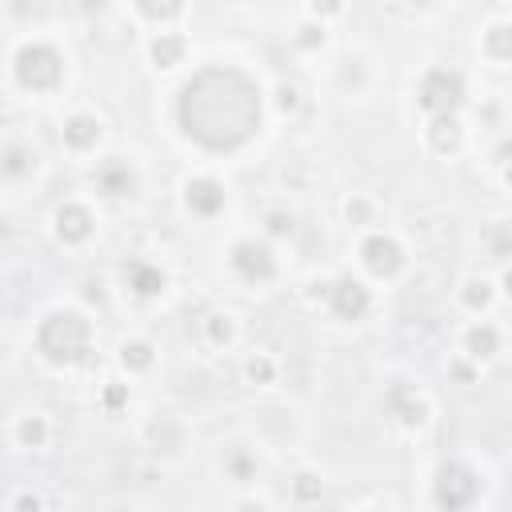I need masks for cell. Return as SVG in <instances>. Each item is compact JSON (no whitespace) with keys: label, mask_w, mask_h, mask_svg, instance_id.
<instances>
[{"label":"cell","mask_w":512,"mask_h":512,"mask_svg":"<svg viewBox=\"0 0 512 512\" xmlns=\"http://www.w3.org/2000/svg\"><path fill=\"white\" fill-rule=\"evenodd\" d=\"M356 260L372 280H396L408 264V248L392 228H364L356 240Z\"/></svg>","instance_id":"4"},{"label":"cell","mask_w":512,"mask_h":512,"mask_svg":"<svg viewBox=\"0 0 512 512\" xmlns=\"http://www.w3.org/2000/svg\"><path fill=\"white\" fill-rule=\"evenodd\" d=\"M372 304H376V292H372V284L364 280V276H352V272H340L336 280H332V296H328V316H336V320H344V324H356V320H364L368 312H372Z\"/></svg>","instance_id":"7"},{"label":"cell","mask_w":512,"mask_h":512,"mask_svg":"<svg viewBox=\"0 0 512 512\" xmlns=\"http://www.w3.org/2000/svg\"><path fill=\"white\" fill-rule=\"evenodd\" d=\"M468 128H464V116L460 112H444V116H428V128H424V144L436 152V156H452L460 152Z\"/></svg>","instance_id":"18"},{"label":"cell","mask_w":512,"mask_h":512,"mask_svg":"<svg viewBox=\"0 0 512 512\" xmlns=\"http://www.w3.org/2000/svg\"><path fill=\"white\" fill-rule=\"evenodd\" d=\"M300 104H304V92H300V84H292V80H280V84L272 88V108H276L280 116H296V112H300Z\"/></svg>","instance_id":"30"},{"label":"cell","mask_w":512,"mask_h":512,"mask_svg":"<svg viewBox=\"0 0 512 512\" xmlns=\"http://www.w3.org/2000/svg\"><path fill=\"white\" fill-rule=\"evenodd\" d=\"M220 468H224L228 480H236V484H252L256 472H260V460H256L252 448H228V452L220 456Z\"/></svg>","instance_id":"25"},{"label":"cell","mask_w":512,"mask_h":512,"mask_svg":"<svg viewBox=\"0 0 512 512\" xmlns=\"http://www.w3.org/2000/svg\"><path fill=\"white\" fill-rule=\"evenodd\" d=\"M200 340H204L208 348H216V352H228V348L240 340V320H236V312H228V308H208V312L200 316Z\"/></svg>","instance_id":"21"},{"label":"cell","mask_w":512,"mask_h":512,"mask_svg":"<svg viewBox=\"0 0 512 512\" xmlns=\"http://www.w3.org/2000/svg\"><path fill=\"white\" fill-rule=\"evenodd\" d=\"M348 12V0H304V16L320 20V24H332Z\"/></svg>","instance_id":"32"},{"label":"cell","mask_w":512,"mask_h":512,"mask_svg":"<svg viewBox=\"0 0 512 512\" xmlns=\"http://www.w3.org/2000/svg\"><path fill=\"white\" fill-rule=\"evenodd\" d=\"M180 200H184V208H188L192 216L212 220V216H220V212L228 208V188H224L216 176L196 172V176H188V180L180 184Z\"/></svg>","instance_id":"9"},{"label":"cell","mask_w":512,"mask_h":512,"mask_svg":"<svg viewBox=\"0 0 512 512\" xmlns=\"http://www.w3.org/2000/svg\"><path fill=\"white\" fill-rule=\"evenodd\" d=\"M292 48H296V52H304V56L324 52V48H328V24H320V20L304 16V20L292 28Z\"/></svg>","instance_id":"27"},{"label":"cell","mask_w":512,"mask_h":512,"mask_svg":"<svg viewBox=\"0 0 512 512\" xmlns=\"http://www.w3.org/2000/svg\"><path fill=\"white\" fill-rule=\"evenodd\" d=\"M100 404H104L108 412L124 408V404H128V384H124V380H108V384H104V392H100Z\"/></svg>","instance_id":"34"},{"label":"cell","mask_w":512,"mask_h":512,"mask_svg":"<svg viewBox=\"0 0 512 512\" xmlns=\"http://www.w3.org/2000/svg\"><path fill=\"white\" fill-rule=\"evenodd\" d=\"M156 360H160V348H156L148 336H124V340L116 344V368H120L128 380L148 376V372L156 368Z\"/></svg>","instance_id":"15"},{"label":"cell","mask_w":512,"mask_h":512,"mask_svg":"<svg viewBox=\"0 0 512 512\" xmlns=\"http://www.w3.org/2000/svg\"><path fill=\"white\" fill-rule=\"evenodd\" d=\"M496 280H500V296L512 304V260H504V268H500V276H496Z\"/></svg>","instance_id":"37"},{"label":"cell","mask_w":512,"mask_h":512,"mask_svg":"<svg viewBox=\"0 0 512 512\" xmlns=\"http://www.w3.org/2000/svg\"><path fill=\"white\" fill-rule=\"evenodd\" d=\"M500 160H512V136H504V140L492 148V164H500Z\"/></svg>","instance_id":"38"},{"label":"cell","mask_w":512,"mask_h":512,"mask_svg":"<svg viewBox=\"0 0 512 512\" xmlns=\"http://www.w3.org/2000/svg\"><path fill=\"white\" fill-rule=\"evenodd\" d=\"M408 4H412V8H432L436 0H408Z\"/></svg>","instance_id":"40"},{"label":"cell","mask_w":512,"mask_h":512,"mask_svg":"<svg viewBox=\"0 0 512 512\" xmlns=\"http://www.w3.org/2000/svg\"><path fill=\"white\" fill-rule=\"evenodd\" d=\"M296 232H300V224H296V212H288V208H268L260 216V236H268L272 244L296 240Z\"/></svg>","instance_id":"28"},{"label":"cell","mask_w":512,"mask_h":512,"mask_svg":"<svg viewBox=\"0 0 512 512\" xmlns=\"http://www.w3.org/2000/svg\"><path fill=\"white\" fill-rule=\"evenodd\" d=\"M24 508H44V500L36 492H16L8 496V512H24Z\"/></svg>","instance_id":"36"},{"label":"cell","mask_w":512,"mask_h":512,"mask_svg":"<svg viewBox=\"0 0 512 512\" xmlns=\"http://www.w3.org/2000/svg\"><path fill=\"white\" fill-rule=\"evenodd\" d=\"M324 496V476L316 468H296L292 472V504H320Z\"/></svg>","instance_id":"29"},{"label":"cell","mask_w":512,"mask_h":512,"mask_svg":"<svg viewBox=\"0 0 512 512\" xmlns=\"http://www.w3.org/2000/svg\"><path fill=\"white\" fill-rule=\"evenodd\" d=\"M124 284H128L132 296L156 300V296H164V288H168V272H164L160 264H152V260H128V264H124Z\"/></svg>","instance_id":"20"},{"label":"cell","mask_w":512,"mask_h":512,"mask_svg":"<svg viewBox=\"0 0 512 512\" xmlns=\"http://www.w3.org/2000/svg\"><path fill=\"white\" fill-rule=\"evenodd\" d=\"M52 436H56L52 416L40 412V408L20 412V416H12V424H8V444H12L16 452H44V448L52 444Z\"/></svg>","instance_id":"12"},{"label":"cell","mask_w":512,"mask_h":512,"mask_svg":"<svg viewBox=\"0 0 512 512\" xmlns=\"http://www.w3.org/2000/svg\"><path fill=\"white\" fill-rule=\"evenodd\" d=\"M464 92H468V88H464V76H460L456 68L432 64V68H424L420 80H416V108L424 112V120H428V116H444V112H460Z\"/></svg>","instance_id":"5"},{"label":"cell","mask_w":512,"mask_h":512,"mask_svg":"<svg viewBox=\"0 0 512 512\" xmlns=\"http://www.w3.org/2000/svg\"><path fill=\"white\" fill-rule=\"evenodd\" d=\"M104 136H108V128H104V120L96 112H72L60 124V144L72 156H96L100 144H104Z\"/></svg>","instance_id":"11"},{"label":"cell","mask_w":512,"mask_h":512,"mask_svg":"<svg viewBox=\"0 0 512 512\" xmlns=\"http://www.w3.org/2000/svg\"><path fill=\"white\" fill-rule=\"evenodd\" d=\"M240 376H244V384H252V388H272V384L280 380V360L268 356V352H252V356H244Z\"/></svg>","instance_id":"24"},{"label":"cell","mask_w":512,"mask_h":512,"mask_svg":"<svg viewBox=\"0 0 512 512\" xmlns=\"http://www.w3.org/2000/svg\"><path fill=\"white\" fill-rule=\"evenodd\" d=\"M488 248H492L496 260H512V228L492 232V236H488Z\"/></svg>","instance_id":"35"},{"label":"cell","mask_w":512,"mask_h":512,"mask_svg":"<svg viewBox=\"0 0 512 512\" xmlns=\"http://www.w3.org/2000/svg\"><path fill=\"white\" fill-rule=\"evenodd\" d=\"M188 424L180 420V416H172V412H160V416H152L148 420V428H144V440H148V448L156 452V456H164V460H176L184 448H188Z\"/></svg>","instance_id":"13"},{"label":"cell","mask_w":512,"mask_h":512,"mask_svg":"<svg viewBox=\"0 0 512 512\" xmlns=\"http://www.w3.org/2000/svg\"><path fill=\"white\" fill-rule=\"evenodd\" d=\"M36 168H40V152L28 140H8V148H4V176L8 180H24Z\"/></svg>","instance_id":"22"},{"label":"cell","mask_w":512,"mask_h":512,"mask_svg":"<svg viewBox=\"0 0 512 512\" xmlns=\"http://www.w3.org/2000/svg\"><path fill=\"white\" fill-rule=\"evenodd\" d=\"M496 176H500V184L512 192V160H500V164H496Z\"/></svg>","instance_id":"39"},{"label":"cell","mask_w":512,"mask_h":512,"mask_svg":"<svg viewBox=\"0 0 512 512\" xmlns=\"http://www.w3.org/2000/svg\"><path fill=\"white\" fill-rule=\"evenodd\" d=\"M444 368H448V380H456V384H476L480 380V364L472 356H464V352H452Z\"/></svg>","instance_id":"31"},{"label":"cell","mask_w":512,"mask_h":512,"mask_svg":"<svg viewBox=\"0 0 512 512\" xmlns=\"http://www.w3.org/2000/svg\"><path fill=\"white\" fill-rule=\"evenodd\" d=\"M224 256H228V272L252 288L272 284L280 272V256H276V244L268 236H236Z\"/></svg>","instance_id":"2"},{"label":"cell","mask_w":512,"mask_h":512,"mask_svg":"<svg viewBox=\"0 0 512 512\" xmlns=\"http://www.w3.org/2000/svg\"><path fill=\"white\" fill-rule=\"evenodd\" d=\"M12 76L28 92H52L64 80V56L48 40H24L12 52Z\"/></svg>","instance_id":"3"},{"label":"cell","mask_w":512,"mask_h":512,"mask_svg":"<svg viewBox=\"0 0 512 512\" xmlns=\"http://www.w3.org/2000/svg\"><path fill=\"white\" fill-rule=\"evenodd\" d=\"M188 48H192V44H188V36H184V32H176V28H160V32H152V36H148L144 56H148V64H152L156 72H168V68L184 64Z\"/></svg>","instance_id":"16"},{"label":"cell","mask_w":512,"mask_h":512,"mask_svg":"<svg viewBox=\"0 0 512 512\" xmlns=\"http://www.w3.org/2000/svg\"><path fill=\"white\" fill-rule=\"evenodd\" d=\"M376 200L368 196V192H348L344 200H340V216H344V224L348 228H376Z\"/></svg>","instance_id":"23"},{"label":"cell","mask_w":512,"mask_h":512,"mask_svg":"<svg viewBox=\"0 0 512 512\" xmlns=\"http://www.w3.org/2000/svg\"><path fill=\"white\" fill-rule=\"evenodd\" d=\"M456 352L472 356L480 368H484V364H492V360L504 352V332H500V324H492L488 316H472V320L460 328Z\"/></svg>","instance_id":"10"},{"label":"cell","mask_w":512,"mask_h":512,"mask_svg":"<svg viewBox=\"0 0 512 512\" xmlns=\"http://www.w3.org/2000/svg\"><path fill=\"white\" fill-rule=\"evenodd\" d=\"M132 8H136V16H140L144 24H152V28H168L172 20L184 16V0H132Z\"/></svg>","instance_id":"26"},{"label":"cell","mask_w":512,"mask_h":512,"mask_svg":"<svg viewBox=\"0 0 512 512\" xmlns=\"http://www.w3.org/2000/svg\"><path fill=\"white\" fill-rule=\"evenodd\" d=\"M384 404H388V416L400 432H424L432 424V400L416 384H392L384 392Z\"/></svg>","instance_id":"8"},{"label":"cell","mask_w":512,"mask_h":512,"mask_svg":"<svg viewBox=\"0 0 512 512\" xmlns=\"http://www.w3.org/2000/svg\"><path fill=\"white\" fill-rule=\"evenodd\" d=\"M476 52H480V60H488L496 68H508L512 64V20L508 16L488 20L476 36Z\"/></svg>","instance_id":"17"},{"label":"cell","mask_w":512,"mask_h":512,"mask_svg":"<svg viewBox=\"0 0 512 512\" xmlns=\"http://www.w3.org/2000/svg\"><path fill=\"white\" fill-rule=\"evenodd\" d=\"M92 188H96L100 196L124 200V196H132V188H136V172H132L120 156H108V160L96 164V172H92Z\"/></svg>","instance_id":"19"},{"label":"cell","mask_w":512,"mask_h":512,"mask_svg":"<svg viewBox=\"0 0 512 512\" xmlns=\"http://www.w3.org/2000/svg\"><path fill=\"white\" fill-rule=\"evenodd\" d=\"M332 280H336V276H312V280L304 284V300H308L312 308H328V296H332Z\"/></svg>","instance_id":"33"},{"label":"cell","mask_w":512,"mask_h":512,"mask_svg":"<svg viewBox=\"0 0 512 512\" xmlns=\"http://www.w3.org/2000/svg\"><path fill=\"white\" fill-rule=\"evenodd\" d=\"M96 228H100L96 208L88 200H80V196H72V200H64V204L52 208V236L64 248H84L96 236Z\"/></svg>","instance_id":"6"},{"label":"cell","mask_w":512,"mask_h":512,"mask_svg":"<svg viewBox=\"0 0 512 512\" xmlns=\"http://www.w3.org/2000/svg\"><path fill=\"white\" fill-rule=\"evenodd\" d=\"M36 344H40V356L56 368H72L88 356L92 348V324L84 312L76 308H56L44 316L40 332H36Z\"/></svg>","instance_id":"1"},{"label":"cell","mask_w":512,"mask_h":512,"mask_svg":"<svg viewBox=\"0 0 512 512\" xmlns=\"http://www.w3.org/2000/svg\"><path fill=\"white\" fill-rule=\"evenodd\" d=\"M500 300V280L488 276V272H464L460 284H456V304L468 312V316H488L492 304Z\"/></svg>","instance_id":"14"}]
</instances>
